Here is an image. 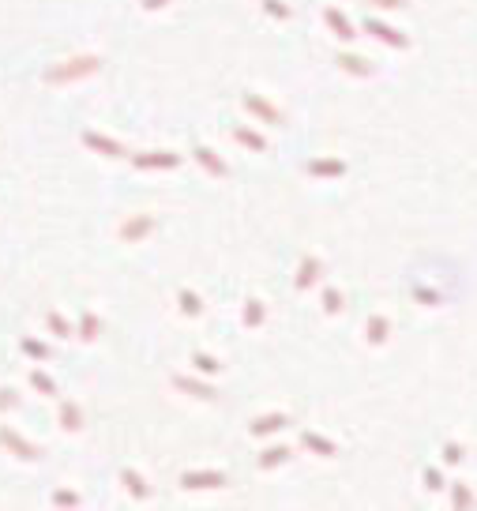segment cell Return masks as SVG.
Instances as JSON below:
<instances>
[{
    "label": "cell",
    "mask_w": 477,
    "mask_h": 511,
    "mask_svg": "<svg viewBox=\"0 0 477 511\" xmlns=\"http://www.w3.org/2000/svg\"><path fill=\"white\" fill-rule=\"evenodd\" d=\"M102 68V57H94V53H79V57H71V60H60V64H53L49 71H45V83H53V87H65V83H79V79H86V76H94V71Z\"/></svg>",
    "instance_id": "cell-1"
},
{
    "label": "cell",
    "mask_w": 477,
    "mask_h": 511,
    "mask_svg": "<svg viewBox=\"0 0 477 511\" xmlns=\"http://www.w3.org/2000/svg\"><path fill=\"white\" fill-rule=\"evenodd\" d=\"M0 447H8V451L15 455V459H23V462H34V459H42V447H34L30 440H23L15 429H8V425H0Z\"/></svg>",
    "instance_id": "cell-2"
},
{
    "label": "cell",
    "mask_w": 477,
    "mask_h": 511,
    "mask_svg": "<svg viewBox=\"0 0 477 511\" xmlns=\"http://www.w3.org/2000/svg\"><path fill=\"white\" fill-rule=\"evenodd\" d=\"M241 102H244V109H248V113L256 117V121L282 128V121H286V117H282V109H278V106H271V102H267L264 94H244Z\"/></svg>",
    "instance_id": "cell-3"
},
{
    "label": "cell",
    "mask_w": 477,
    "mask_h": 511,
    "mask_svg": "<svg viewBox=\"0 0 477 511\" xmlns=\"http://www.w3.org/2000/svg\"><path fill=\"white\" fill-rule=\"evenodd\" d=\"M154 214H132L128 222L121 226V241L124 245H139V241H147L150 234H154Z\"/></svg>",
    "instance_id": "cell-4"
},
{
    "label": "cell",
    "mask_w": 477,
    "mask_h": 511,
    "mask_svg": "<svg viewBox=\"0 0 477 511\" xmlns=\"http://www.w3.org/2000/svg\"><path fill=\"white\" fill-rule=\"evenodd\" d=\"M229 477L222 470H188L181 474V489H222Z\"/></svg>",
    "instance_id": "cell-5"
},
{
    "label": "cell",
    "mask_w": 477,
    "mask_h": 511,
    "mask_svg": "<svg viewBox=\"0 0 477 511\" xmlns=\"http://www.w3.org/2000/svg\"><path fill=\"white\" fill-rule=\"evenodd\" d=\"M132 166L136 170H177L181 155H173V150H147V155H132Z\"/></svg>",
    "instance_id": "cell-6"
},
{
    "label": "cell",
    "mask_w": 477,
    "mask_h": 511,
    "mask_svg": "<svg viewBox=\"0 0 477 511\" xmlns=\"http://www.w3.org/2000/svg\"><path fill=\"white\" fill-rule=\"evenodd\" d=\"M364 34L380 38V42L391 45V49H410V38L402 34V30H395V27H387V23H380V19H369V23H364Z\"/></svg>",
    "instance_id": "cell-7"
},
{
    "label": "cell",
    "mask_w": 477,
    "mask_h": 511,
    "mask_svg": "<svg viewBox=\"0 0 477 511\" xmlns=\"http://www.w3.org/2000/svg\"><path fill=\"white\" fill-rule=\"evenodd\" d=\"M83 143L94 150V155H102V158H124V155H128L124 143L109 139V135H102V132H83Z\"/></svg>",
    "instance_id": "cell-8"
},
{
    "label": "cell",
    "mask_w": 477,
    "mask_h": 511,
    "mask_svg": "<svg viewBox=\"0 0 477 511\" xmlns=\"http://www.w3.org/2000/svg\"><path fill=\"white\" fill-rule=\"evenodd\" d=\"M323 23H327V30L338 38V42H353L357 38V27L346 19V12H338V8H327V12H323Z\"/></svg>",
    "instance_id": "cell-9"
},
{
    "label": "cell",
    "mask_w": 477,
    "mask_h": 511,
    "mask_svg": "<svg viewBox=\"0 0 477 511\" xmlns=\"http://www.w3.org/2000/svg\"><path fill=\"white\" fill-rule=\"evenodd\" d=\"M320 275H323V260L320 255H305V260H301V267H297V278H293V282H297V290L305 293V290H312L316 282H320Z\"/></svg>",
    "instance_id": "cell-10"
},
{
    "label": "cell",
    "mask_w": 477,
    "mask_h": 511,
    "mask_svg": "<svg viewBox=\"0 0 477 511\" xmlns=\"http://www.w3.org/2000/svg\"><path fill=\"white\" fill-rule=\"evenodd\" d=\"M286 425H290V413H259V418H252L248 433L252 436H271V433H278V429H286Z\"/></svg>",
    "instance_id": "cell-11"
},
{
    "label": "cell",
    "mask_w": 477,
    "mask_h": 511,
    "mask_svg": "<svg viewBox=\"0 0 477 511\" xmlns=\"http://www.w3.org/2000/svg\"><path fill=\"white\" fill-rule=\"evenodd\" d=\"M173 387H177V391H185V395H192V398H203V402L218 398V391H214L211 383H203V380H192V376H173Z\"/></svg>",
    "instance_id": "cell-12"
},
{
    "label": "cell",
    "mask_w": 477,
    "mask_h": 511,
    "mask_svg": "<svg viewBox=\"0 0 477 511\" xmlns=\"http://www.w3.org/2000/svg\"><path fill=\"white\" fill-rule=\"evenodd\" d=\"M301 447L323 455V459H335V455H338V444L327 440V436H320V433H312V429H305V433H301Z\"/></svg>",
    "instance_id": "cell-13"
},
{
    "label": "cell",
    "mask_w": 477,
    "mask_h": 511,
    "mask_svg": "<svg viewBox=\"0 0 477 511\" xmlns=\"http://www.w3.org/2000/svg\"><path fill=\"white\" fill-rule=\"evenodd\" d=\"M192 155H196V162H200V166H203V170H207V173H211V177H229V166H226V162H222V158H218V155H214V150H211V147H196V150H192Z\"/></svg>",
    "instance_id": "cell-14"
},
{
    "label": "cell",
    "mask_w": 477,
    "mask_h": 511,
    "mask_svg": "<svg viewBox=\"0 0 477 511\" xmlns=\"http://www.w3.org/2000/svg\"><path fill=\"white\" fill-rule=\"evenodd\" d=\"M338 68L342 71H349V76H357V79H369V76H376V68H372L364 57H357V53H338Z\"/></svg>",
    "instance_id": "cell-15"
},
{
    "label": "cell",
    "mask_w": 477,
    "mask_h": 511,
    "mask_svg": "<svg viewBox=\"0 0 477 511\" xmlns=\"http://www.w3.org/2000/svg\"><path fill=\"white\" fill-rule=\"evenodd\" d=\"M308 173H312V177H346V162H342V158H312V162H308Z\"/></svg>",
    "instance_id": "cell-16"
},
{
    "label": "cell",
    "mask_w": 477,
    "mask_h": 511,
    "mask_svg": "<svg viewBox=\"0 0 477 511\" xmlns=\"http://www.w3.org/2000/svg\"><path fill=\"white\" fill-rule=\"evenodd\" d=\"M241 323L248 327V331H256V327L267 323V305L259 297H248L244 301V313H241Z\"/></svg>",
    "instance_id": "cell-17"
},
{
    "label": "cell",
    "mask_w": 477,
    "mask_h": 511,
    "mask_svg": "<svg viewBox=\"0 0 477 511\" xmlns=\"http://www.w3.org/2000/svg\"><path fill=\"white\" fill-rule=\"evenodd\" d=\"M57 421L68 429V433H79L83 429V410H79L71 398H60V410H57Z\"/></svg>",
    "instance_id": "cell-18"
},
{
    "label": "cell",
    "mask_w": 477,
    "mask_h": 511,
    "mask_svg": "<svg viewBox=\"0 0 477 511\" xmlns=\"http://www.w3.org/2000/svg\"><path fill=\"white\" fill-rule=\"evenodd\" d=\"M121 481H124V489H128L136 500H147V497H150V485H147V477H143L139 470L124 466V470H121Z\"/></svg>",
    "instance_id": "cell-19"
},
{
    "label": "cell",
    "mask_w": 477,
    "mask_h": 511,
    "mask_svg": "<svg viewBox=\"0 0 477 511\" xmlns=\"http://www.w3.org/2000/svg\"><path fill=\"white\" fill-rule=\"evenodd\" d=\"M293 459V447L290 444H275V447H267L264 455H259V470H275V466H282V462H290Z\"/></svg>",
    "instance_id": "cell-20"
},
{
    "label": "cell",
    "mask_w": 477,
    "mask_h": 511,
    "mask_svg": "<svg viewBox=\"0 0 477 511\" xmlns=\"http://www.w3.org/2000/svg\"><path fill=\"white\" fill-rule=\"evenodd\" d=\"M98 331H102V319L94 316V313H83V316H79L75 339H83V342H94V339H98Z\"/></svg>",
    "instance_id": "cell-21"
},
{
    "label": "cell",
    "mask_w": 477,
    "mask_h": 511,
    "mask_svg": "<svg viewBox=\"0 0 477 511\" xmlns=\"http://www.w3.org/2000/svg\"><path fill=\"white\" fill-rule=\"evenodd\" d=\"M177 305L185 316H203V297L196 290H177Z\"/></svg>",
    "instance_id": "cell-22"
},
{
    "label": "cell",
    "mask_w": 477,
    "mask_h": 511,
    "mask_svg": "<svg viewBox=\"0 0 477 511\" xmlns=\"http://www.w3.org/2000/svg\"><path fill=\"white\" fill-rule=\"evenodd\" d=\"M387 331H391V319L387 316H369V342L372 346H384Z\"/></svg>",
    "instance_id": "cell-23"
},
{
    "label": "cell",
    "mask_w": 477,
    "mask_h": 511,
    "mask_svg": "<svg viewBox=\"0 0 477 511\" xmlns=\"http://www.w3.org/2000/svg\"><path fill=\"white\" fill-rule=\"evenodd\" d=\"M233 139L248 150H267V139L259 132H252V128H233Z\"/></svg>",
    "instance_id": "cell-24"
},
{
    "label": "cell",
    "mask_w": 477,
    "mask_h": 511,
    "mask_svg": "<svg viewBox=\"0 0 477 511\" xmlns=\"http://www.w3.org/2000/svg\"><path fill=\"white\" fill-rule=\"evenodd\" d=\"M30 387H34L38 391V395H60V387H57V383H53L49 376H45V372L42 369H30Z\"/></svg>",
    "instance_id": "cell-25"
},
{
    "label": "cell",
    "mask_w": 477,
    "mask_h": 511,
    "mask_svg": "<svg viewBox=\"0 0 477 511\" xmlns=\"http://www.w3.org/2000/svg\"><path fill=\"white\" fill-rule=\"evenodd\" d=\"M19 346H23V354H30V357H34V361H49V357H53V350L45 346L42 339H30V334H27V339L19 342Z\"/></svg>",
    "instance_id": "cell-26"
},
{
    "label": "cell",
    "mask_w": 477,
    "mask_h": 511,
    "mask_svg": "<svg viewBox=\"0 0 477 511\" xmlns=\"http://www.w3.org/2000/svg\"><path fill=\"white\" fill-rule=\"evenodd\" d=\"M45 327H49V334H57V339H71V334H75V327H71L60 313H49V316H45Z\"/></svg>",
    "instance_id": "cell-27"
},
{
    "label": "cell",
    "mask_w": 477,
    "mask_h": 511,
    "mask_svg": "<svg viewBox=\"0 0 477 511\" xmlns=\"http://www.w3.org/2000/svg\"><path fill=\"white\" fill-rule=\"evenodd\" d=\"M192 365H196V372H203V376H214V372H222V361H218V357L200 354V350L192 354Z\"/></svg>",
    "instance_id": "cell-28"
},
{
    "label": "cell",
    "mask_w": 477,
    "mask_h": 511,
    "mask_svg": "<svg viewBox=\"0 0 477 511\" xmlns=\"http://www.w3.org/2000/svg\"><path fill=\"white\" fill-rule=\"evenodd\" d=\"M259 4H264V12L271 15V19H278V23H286V19H290V15H293L286 0H259Z\"/></svg>",
    "instance_id": "cell-29"
},
{
    "label": "cell",
    "mask_w": 477,
    "mask_h": 511,
    "mask_svg": "<svg viewBox=\"0 0 477 511\" xmlns=\"http://www.w3.org/2000/svg\"><path fill=\"white\" fill-rule=\"evenodd\" d=\"M323 308H327V316H338L342 313V293L335 290V286H327V290H323Z\"/></svg>",
    "instance_id": "cell-30"
},
{
    "label": "cell",
    "mask_w": 477,
    "mask_h": 511,
    "mask_svg": "<svg viewBox=\"0 0 477 511\" xmlns=\"http://www.w3.org/2000/svg\"><path fill=\"white\" fill-rule=\"evenodd\" d=\"M451 504H455V508H470V504H474V492L466 489L463 481H458V485H451Z\"/></svg>",
    "instance_id": "cell-31"
},
{
    "label": "cell",
    "mask_w": 477,
    "mask_h": 511,
    "mask_svg": "<svg viewBox=\"0 0 477 511\" xmlns=\"http://www.w3.org/2000/svg\"><path fill=\"white\" fill-rule=\"evenodd\" d=\"M53 504H57V508H75V504H79V492L57 489V492H53Z\"/></svg>",
    "instance_id": "cell-32"
},
{
    "label": "cell",
    "mask_w": 477,
    "mask_h": 511,
    "mask_svg": "<svg viewBox=\"0 0 477 511\" xmlns=\"http://www.w3.org/2000/svg\"><path fill=\"white\" fill-rule=\"evenodd\" d=\"M443 462H447V466H455V462H463V447H458L455 440H447V444H443Z\"/></svg>",
    "instance_id": "cell-33"
},
{
    "label": "cell",
    "mask_w": 477,
    "mask_h": 511,
    "mask_svg": "<svg viewBox=\"0 0 477 511\" xmlns=\"http://www.w3.org/2000/svg\"><path fill=\"white\" fill-rule=\"evenodd\" d=\"M425 489H443V474H440V470H436V466H428L425 470Z\"/></svg>",
    "instance_id": "cell-34"
},
{
    "label": "cell",
    "mask_w": 477,
    "mask_h": 511,
    "mask_svg": "<svg viewBox=\"0 0 477 511\" xmlns=\"http://www.w3.org/2000/svg\"><path fill=\"white\" fill-rule=\"evenodd\" d=\"M19 406V395L12 387H0V410H15Z\"/></svg>",
    "instance_id": "cell-35"
},
{
    "label": "cell",
    "mask_w": 477,
    "mask_h": 511,
    "mask_svg": "<svg viewBox=\"0 0 477 511\" xmlns=\"http://www.w3.org/2000/svg\"><path fill=\"white\" fill-rule=\"evenodd\" d=\"M372 4H380V8H391V12H399V8H406L410 0H372Z\"/></svg>",
    "instance_id": "cell-36"
},
{
    "label": "cell",
    "mask_w": 477,
    "mask_h": 511,
    "mask_svg": "<svg viewBox=\"0 0 477 511\" xmlns=\"http://www.w3.org/2000/svg\"><path fill=\"white\" fill-rule=\"evenodd\" d=\"M170 4V0H143V8H147V12H158V8H165Z\"/></svg>",
    "instance_id": "cell-37"
}]
</instances>
